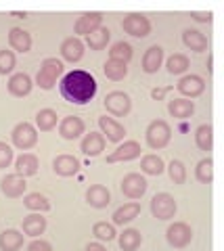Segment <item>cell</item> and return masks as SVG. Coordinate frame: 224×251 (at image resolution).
I'll use <instances>...</instances> for the list:
<instances>
[{
    "label": "cell",
    "instance_id": "8",
    "mask_svg": "<svg viewBox=\"0 0 224 251\" xmlns=\"http://www.w3.org/2000/svg\"><path fill=\"white\" fill-rule=\"evenodd\" d=\"M147 180H145V176H141V174H136V172H132V174H126L124 176V180H122V184H120V188H122V193L126 195L128 199H141L143 195L147 193Z\"/></svg>",
    "mask_w": 224,
    "mask_h": 251
},
{
    "label": "cell",
    "instance_id": "17",
    "mask_svg": "<svg viewBox=\"0 0 224 251\" xmlns=\"http://www.w3.org/2000/svg\"><path fill=\"white\" fill-rule=\"evenodd\" d=\"M161 63H164V49L157 46V44L149 46L147 52H145V57H143V72L145 74H155L161 67Z\"/></svg>",
    "mask_w": 224,
    "mask_h": 251
},
{
    "label": "cell",
    "instance_id": "19",
    "mask_svg": "<svg viewBox=\"0 0 224 251\" xmlns=\"http://www.w3.org/2000/svg\"><path fill=\"white\" fill-rule=\"evenodd\" d=\"M101 21H103V13H84L82 17L75 21L74 31H75V34L88 36L90 31H95L97 27H101Z\"/></svg>",
    "mask_w": 224,
    "mask_h": 251
},
{
    "label": "cell",
    "instance_id": "1",
    "mask_svg": "<svg viewBox=\"0 0 224 251\" xmlns=\"http://www.w3.org/2000/svg\"><path fill=\"white\" fill-rule=\"evenodd\" d=\"M61 97L72 105H88L92 99L97 97L99 84L95 80V75L84 72V69H75L61 77Z\"/></svg>",
    "mask_w": 224,
    "mask_h": 251
},
{
    "label": "cell",
    "instance_id": "2",
    "mask_svg": "<svg viewBox=\"0 0 224 251\" xmlns=\"http://www.w3.org/2000/svg\"><path fill=\"white\" fill-rule=\"evenodd\" d=\"M63 75V63L59 59H44L40 65V72L36 75V82L42 90H50L52 86L57 84V77Z\"/></svg>",
    "mask_w": 224,
    "mask_h": 251
},
{
    "label": "cell",
    "instance_id": "28",
    "mask_svg": "<svg viewBox=\"0 0 224 251\" xmlns=\"http://www.w3.org/2000/svg\"><path fill=\"white\" fill-rule=\"evenodd\" d=\"M23 247V234L15 228H9L0 234V251H19Z\"/></svg>",
    "mask_w": 224,
    "mask_h": 251
},
{
    "label": "cell",
    "instance_id": "5",
    "mask_svg": "<svg viewBox=\"0 0 224 251\" xmlns=\"http://www.w3.org/2000/svg\"><path fill=\"white\" fill-rule=\"evenodd\" d=\"M105 109L115 117H124V115L130 113V109H132V100H130V97L126 92L113 90L105 97Z\"/></svg>",
    "mask_w": 224,
    "mask_h": 251
},
{
    "label": "cell",
    "instance_id": "26",
    "mask_svg": "<svg viewBox=\"0 0 224 251\" xmlns=\"http://www.w3.org/2000/svg\"><path fill=\"white\" fill-rule=\"evenodd\" d=\"M32 90V77L27 74H15L9 80V92L13 97H25Z\"/></svg>",
    "mask_w": 224,
    "mask_h": 251
},
{
    "label": "cell",
    "instance_id": "4",
    "mask_svg": "<svg viewBox=\"0 0 224 251\" xmlns=\"http://www.w3.org/2000/svg\"><path fill=\"white\" fill-rule=\"evenodd\" d=\"M13 145L21 149V151H27V149H32L36 143H38V132L32 124L27 122H21L13 128Z\"/></svg>",
    "mask_w": 224,
    "mask_h": 251
},
{
    "label": "cell",
    "instance_id": "13",
    "mask_svg": "<svg viewBox=\"0 0 224 251\" xmlns=\"http://www.w3.org/2000/svg\"><path fill=\"white\" fill-rule=\"evenodd\" d=\"M86 203L90 207H97V209H103L111 203V193L109 188H105L103 184H95L86 191Z\"/></svg>",
    "mask_w": 224,
    "mask_h": 251
},
{
    "label": "cell",
    "instance_id": "30",
    "mask_svg": "<svg viewBox=\"0 0 224 251\" xmlns=\"http://www.w3.org/2000/svg\"><path fill=\"white\" fill-rule=\"evenodd\" d=\"M143 243V234L134 228H126L120 234V247L122 251H136Z\"/></svg>",
    "mask_w": 224,
    "mask_h": 251
},
{
    "label": "cell",
    "instance_id": "9",
    "mask_svg": "<svg viewBox=\"0 0 224 251\" xmlns=\"http://www.w3.org/2000/svg\"><path fill=\"white\" fill-rule=\"evenodd\" d=\"M166 237H168V243H170L172 247L182 249V247H187L189 243L193 241V230H191L189 224H184V222H174V224L168 228Z\"/></svg>",
    "mask_w": 224,
    "mask_h": 251
},
{
    "label": "cell",
    "instance_id": "40",
    "mask_svg": "<svg viewBox=\"0 0 224 251\" xmlns=\"http://www.w3.org/2000/svg\"><path fill=\"white\" fill-rule=\"evenodd\" d=\"M168 172H170V178H172L174 184H184V180H187V168H184L182 161L174 159L172 163H170Z\"/></svg>",
    "mask_w": 224,
    "mask_h": 251
},
{
    "label": "cell",
    "instance_id": "44",
    "mask_svg": "<svg viewBox=\"0 0 224 251\" xmlns=\"http://www.w3.org/2000/svg\"><path fill=\"white\" fill-rule=\"evenodd\" d=\"M191 17H193V19H197V21H201V23H210V21H212V13H210V11H203V13H191Z\"/></svg>",
    "mask_w": 224,
    "mask_h": 251
},
{
    "label": "cell",
    "instance_id": "34",
    "mask_svg": "<svg viewBox=\"0 0 224 251\" xmlns=\"http://www.w3.org/2000/svg\"><path fill=\"white\" fill-rule=\"evenodd\" d=\"M164 159L159 155H145L141 159V170L145 174H151V176H159L164 172Z\"/></svg>",
    "mask_w": 224,
    "mask_h": 251
},
{
    "label": "cell",
    "instance_id": "38",
    "mask_svg": "<svg viewBox=\"0 0 224 251\" xmlns=\"http://www.w3.org/2000/svg\"><path fill=\"white\" fill-rule=\"evenodd\" d=\"M189 69V57L187 54H180L176 52L172 57L168 59V72L172 75H178V74H184Z\"/></svg>",
    "mask_w": 224,
    "mask_h": 251
},
{
    "label": "cell",
    "instance_id": "42",
    "mask_svg": "<svg viewBox=\"0 0 224 251\" xmlns=\"http://www.w3.org/2000/svg\"><path fill=\"white\" fill-rule=\"evenodd\" d=\"M11 161H13V151H11V147L6 145V143H0V170L9 168Z\"/></svg>",
    "mask_w": 224,
    "mask_h": 251
},
{
    "label": "cell",
    "instance_id": "35",
    "mask_svg": "<svg viewBox=\"0 0 224 251\" xmlns=\"http://www.w3.org/2000/svg\"><path fill=\"white\" fill-rule=\"evenodd\" d=\"M23 205H25L27 209H32V211H49L50 209L49 199H46L44 195H40V193H29V195H25V199H23Z\"/></svg>",
    "mask_w": 224,
    "mask_h": 251
},
{
    "label": "cell",
    "instance_id": "29",
    "mask_svg": "<svg viewBox=\"0 0 224 251\" xmlns=\"http://www.w3.org/2000/svg\"><path fill=\"white\" fill-rule=\"evenodd\" d=\"M195 143L205 153H210L214 149V128L210 124H203V126H199V128L195 130Z\"/></svg>",
    "mask_w": 224,
    "mask_h": 251
},
{
    "label": "cell",
    "instance_id": "43",
    "mask_svg": "<svg viewBox=\"0 0 224 251\" xmlns=\"http://www.w3.org/2000/svg\"><path fill=\"white\" fill-rule=\"evenodd\" d=\"M27 251H52V247L46 241H32L27 245Z\"/></svg>",
    "mask_w": 224,
    "mask_h": 251
},
{
    "label": "cell",
    "instance_id": "27",
    "mask_svg": "<svg viewBox=\"0 0 224 251\" xmlns=\"http://www.w3.org/2000/svg\"><path fill=\"white\" fill-rule=\"evenodd\" d=\"M109 40H111V31H109V27H103V25L86 36V44L90 46V50H103L105 46L109 44Z\"/></svg>",
    "mask_w": 224,
    "mask_h": 251
},
{
    "label": "cell",
    "instance_id": "31",
    "mask_svg": "<svg viewBox=\"0 0 224 251\" xmlns=\"http://www.w3.org/2000/svg\"><path fill=\"white\" fill-rule=\"evenodd\" d=\"M46 228V218H42L40 214H32L23 220V232L29 234V237H38L42 234Z\"/></svg>",
    "mask_w": 224,
    "mask_h": 251
},
{
    "label": "cell",
    "instance_id": "23",
    "mask_svg": "<svg viewBox=\"0 0 224 251\" xmlns=\"http://www.w3.org/2000/svg\"><path fill=\"white\" fill-rule=\"evenodd\" d=\"M9 44H11V49L19 52H29V49H32V36L21 27H13L9 34Z\"/></svg>",
    "mask_w": 224,
    "mask_h": 251
},
{
    "label": "cell",
    "instance_id": "3",
    "mask_svg": "<svg viewBox=\"0 0 224 251\" xmlns=\"http://www.w3.org/2000/svg\"><path fill=\"white\" fill-rule=\"evenodd\" d=\"M172 138V128L164 120H155L147 126V145L151 149H164Z\"/></svg>",
    "mask_w": 224,
    "mask_h": 251
},
{
    "label": "cell",
    "instance_id": "18",
    "mask_svg": "<svg viewBox=\"0 0 224 251\" xmlns=\"http://www.w3.org/2000/svg\"><path fill=\"white\" fill-rule=\"evenodd\" d=\"M52 170H55L57 176H74L80 170V161L72 155H59L52 161Z\"/></svg>",
    "mask_w": 224,
    "mask_h": 251
},
{
    "label": "cell",
    "instance_id": "46",
    "mask_svg": "<svg viewBox=\"0 0 224 251\" xmlns=\"http://www.w3.org/2000/svg\"><path fill=\"white\" fill-rule=\"evenodd\" d=\"M166 92H168V88H155V90H151V97L153 99H164Z\"/></svg>",
    "mask_w": 224,
    "mask_h": 251
},
{
    "label": "cell",
    "instance_id": "25",
    "mask_svg": "<svg viewBox=\"0 0 224 251\" xmlns=\"http://www.w3.org/2000/svg\"><path fill=\"white\" fill-rule=\"evenodd\" d=\"M182 42L193 52H203L207 49V38L197 29H184L182 31Z\"/></svg>",
    "mask_w": 224,
    "mask_h": 251
},
{
    "label": "cell",
    "instance_id": "36",
    "mask_svg": "<svg viewBox=\"0 0 224 251\" xmlns=\"http://www.w3.org/2000/svg\"><path fill=\"white\" fill-rule=\"evenodd\" d=\"M36 124L42 132H49L57 126V113L52 111V109H40L36 115Z\"/></svg>",
    "mask_w": 224,
    "mask_h": 251
},
{
    "label": "cell",
    "instance_id": "45",
    "mask_svg": "<svg viewBox=\"0 0 224 251\" xmlns=\"http://www.w3.org/2000/svg\"><path fill=\"white\" fill-rule=\"evenodd\" d=\"M86 251H107V247L101 245V243H88V245H86Z\"/></svg>",
    "mask_w": 224,
    "mask_h": 251
},
{
    "label": "cell",
    "instance_id": "16",
    "mask_svg": "<svg viewBox=\"0 0 224 251\" xmlns=\"http://www.w3.org/2000/svg\"><path fill=\"white\" fill-rule=\"evenodd\" d=\"M203 90H205V82H203V77H199V75H184L178 82V92L184 94V97L195 99Z\"/></svg>",
    "mask_w": 224,
    "mask_h": 251
},
{
    "label": "cell",
    "instance_id": "21",
    "mask_svg": "<svg viewBox=\"0 0 224 251\" xmlns=\"http://www.w3.org/2000/svg\"><path fill=\"white\" fill-rule=\"evenodd\" d=\"M168 111L176 120H189L195 113V105H193V100H187V99H174L168 103Z\"/></svg>",
    "mask_w": 224,
    "mask_h": 251
},
{
    "label": "cell",
    "instance_id": "37",
    "mask_svg": "<svg viewBox=\"0 0 224 251\" xmlns=\"http://www.w3.org/2000/svg\"><path fill=\"white\" fill-rule=\"evenodd\" d=\"M109 59L113 61H122V63H128L132 59V46L128 42H115L109 50Z\"/></svg>",
    "mask_w": 224,
    "mask_h": 251
},
{
    "label": "cell",
    "instance_id": "15",
    "mask_svg": "<svg viewBox=\"0 0 224 251\" xmlns=\"http://www.w3.org/2000/svg\"><path fill=\"white\" fill-rule=\"evenodd\" d=\"M25 178H21L17 174H9L2 178V182H0V188H2V193L6 195V197L11 199H17L21 197L23 193H25Z\"/></svg>",
    "mask_w": 224,
    "mask_h": 251
},
{
    "label": "cell",
    "instance_id": "33",
    "mask_svg": "<svg viewBox=\"0 0 224 251\" xmlns=\"http://www.w3.org/2000/svg\"><path fill=\"white\" fill-rule=\"evenodd\" d=\"M195 178L201 184H212L214 182V161H212V157H205V159H201L197 163Z\"/></svg>",
    "mask_w": 224,
    "mask_h": 251
},
{
    "label": "cell",
    "instance_id": "32",
    "mask_svg": "<svg viewBox=\"0 0 224 251\" xmlns=\"http://www.w3.org/2000/svg\"><path fill=\"white\" fill-rule=\"evenodd\" d=\"M103 74L109 77V80H113V82H120V80H124V77L128 75V67H126V63H122V61H113V59H109L103 65Z\"/></svg>",
    "mask_w": 224,
    "mask_h": 251
},
{
    "label": "cell",
    "instance_id": "41",
    "mask_svg": "<svg viewBox=\"0 0 224 251\" xmlns=\"http://www.w3.org/2000/svg\"><path fill=\"white\" fill-rule=\"evenodd\" d=\"M15 69V54L13 50H0V74H11Z\"/></svg>",
    "mask_w": 224,
    "mask_h": 251
},
{
    "label": "cell",
    "instance_id": "14",
    "mask_svg": "<svg viewBox=\"0 0 224 251\" xmlns=\"http://www.w3.org/2000/svg\"><path fill=\"white\" fill-rule=\"evenodd\" d=\"M80 151H82L84 155H88V157L101 155V153L105 151V136L99 134V132H90V134H86V136L82 138Z\"/></svg>",
    "mask_w": 224,
    "mask_h": 251
},
{
    "label": "cell",
    "instance_id": "20",
    "mask_svg": "<svg viewBox=\"0 0 224 251\" xmlns=\"http://www.w3.org/2000/svg\"><path fill=\"white\" fill-rule=\"evenodd\" d=\"M61 54H63L65 61H72V63L80 61L84 57V42L80 38H67L61 44Z\"/></svg>",
    "mask_w": 224,
    "mask_h": 251
},
{
    "label": "cell",
    "instance_id": "24",
    "mask_svg": "<svg viewBox=\"0 0 224 251\" xmlns=\"http://www.w3.org/2000/svg\"><path fill=\"white\" fill-rule=\"evenodd\" d=\"M141 214V205H138L136 201L132 203H126V205H122L113 211V224H118V226H124V224H128V222H132V220Z\"/></svg>",
    "mask_w": 224,
    "mask_h": 251
},
{
    "label": "cell",
    "instance_id": "11",
    "mask_svg": "<svg viewBox=\"0 0 224 251\" xmlns=\"http://www.w3.org/2000/svg\"><path fill=\"white\" fill-rule=\"evenodd\" d=\"M84 130H86V126H84V122L80 120L78 115H67L65 120L59 124V134H61V138H65V140L80 138L84 134Z\"/></svg>",
    "mask_w": 224,
    "mask_h": 251
},
{
    "label": "cell",
    "instance_id": "12",
    "mask_svg": "<svg viewBox=\"0 0 224 251\" xmlns=\"http://www.w3.org/2000/svg\"><path fill=\"white\" fill-rule=\"evenodd\" d=\"M99 128L103 130V136H107V140H111V143H120V140H124V136H126L124 126L107 115L99 117Z\"/></svg>",
    "mask_w": 224,
    "mask_h": 251
},
{
    "label": "cell",
    "instance_id": "10",
    "mask_svg": "<svg viewBox=\"0 0 224 251\" xmlns=\"http://www.w3.org/2000/svg\"><path fill=\"white\" fill-rule=\"evenodd\" d=\"M136 157H141V145L136 140H126L120 145L111 155H107V163H118V161H132Z\"/></svg>",
    "mask_w": 224,
    "mask_h": 251
},
{
    "label": "cell",
    "instance_id": "6",
    "mask_svg": "<svg viewBox=\"0 0 224 251\" xmlns=\"http://www.w3.org/2000/svg\"><path fill=\"white\" fill-rule=\"evenodd\" d=\"M151 214H153V218H157V220L174 218V214H176V201H174L172 195L157 193L155 197L151 199Z\"/></svg>",
    "mask_w": 224,
    "mask_h": 251
},
{
    "label": "cell",
    "instance_id": "39",
    "mask_svg": "<svg viewBox=\"0 0 224 251\" xmlns=\"http://www.w3.org/2000/svg\"><path fill=\"white\" fill-rule=\"evenodd\" d=\"M92 234L99 239V241H111L115 239V226L113 224H107V222H97L92 226Z\"/></svg>",
    "mask_w": 224,
    "mask_h": 251
},
{
    "label": "cell",
    "instance_id": "22",
    "mask_svg": "<svg viewBox=\"0 0 224 251\" xmlns=\"http://www.w3.org/2000/svg\"><path fill=\"white\" fill-rule=\"evenodd\" d=\"M40 163H38V157L32 153H23L17 161H15V170H17V176L25 178V176H34Z\"/></svg>",
    "mask_w": 224,
    "mask_h": 251
},
{
    "label": "cell",
    "instance_id": "7",
    "mask_svg": "<svg viewBox=\"0 0 224 251\" xmlns=\"http://www.w3.org/2000/svg\"><path fill=\"white\" fill-rule=\"evenodd\" d=\"M122 27L126 34L134 36V38H147L151 34V21L141 13H132V15H128V17H124Z\"/></svg>",
    "mask_w": 224,
    "mask_h": 251
}]
</instances>
